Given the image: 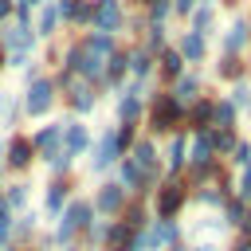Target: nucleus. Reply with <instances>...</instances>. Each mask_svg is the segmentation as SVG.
I'll list each match as a JSON object with an SVG mask.
<instances>
[{"mask_svg": "<svg viewBox=\"0 0 251 251\" xmlns=\"http://www.w3.org/2000/svg\"><path fill=\"white\" fill-rule=\"evenodd\" d=\"M51 98H55V82L51 78H35L31 90H27V114H43L51 106Z\"/></svg>", "mask_w": 251, "mask_h": 251, "instance_id": "nucleus-1", "label": "nucleus"}, {"mask_svg": "<svg viewBox=\"0 0 251 251\" xmlns=\"http://www.w3.org/2000/svg\"><path fill=\"white\" fill-rule=\"evenodd\" d=\"M86 224H90V204H82V200L67 204V212H63V227H59V239H71V231H75V227H86Z\"/></svg>", "mask_w": 251, "mask_h": 251, "instance_id": "nucleus-2", "label": "nucleus"}, {"mask_svg": "<svg viewBox=\"0 0 251 251\" xmlns=\"http://www.w3.org/2000/svg\"><path fill=\"white\" fill-rule=\"evenodd\" d=\"M118 20H122L118 0H98V4H94V27H98L102 35H110V31L118 27Z\"/></svg>", "mask_w": 251, "mask_h": 251, "instance_id": "nucleus-3", "label": "nucleus"}, {"mask_svg": "<svg viewBox=\"0 0 251 251\" xmlns=\"http://www.w3.org/2000/svg\"><path fill=\"white\" fill-rule=\"evenodd\" d=\"M176 114H180V106L169 98V94H161L157 102H153V129H173V122H176Z\"/></svg>", "mask_w": 251, "mask_h": 251, "instance_id": "nucleus-4", "label": "nucleus"}, {"mask_svg": "<svg viewBox=\"0 0 251 251\" xmlns=\"http://www.w3.org/2000/svg\"><path fill=\"white\" fill-rule=\"evenodd\" d=\"M180 204H184V188H180V184H169V188H161V200H157V212H161V220H173Z\"/></svg>", "mask_w": 251, "mask_h": 251, "instance_id": "nucleus-5", "label": "nucleus"}, {"mask_svg": "<svg viewBox=\"0 0 251 251\" xmlns=\"http://www.w3.org/2000/svg\"><path fill=\"white\" fill-rule=\"evenodd\" d=\"M59 137H63V126H47V129L35 133V149L55 161V157H59V153H55V149H59Z\"/></svg>", "mask_w": 251, "mask_h": 251, "instance_id": "nucleus-6", "label": "nucleus"}, {"mask_svg": "<svg viewBox=\"0 0 251 251\" xmlns=\"http://www.w3.org/2000/svg\"><path fill=\"white\" fill-rule=\"evenodd\" d=\"M27 161H31V141L12 137V145H8V165H12V169H24Z\"/></svg>", "mask_w": 251, "mask_h": 251, "instance_id": "nucleus-7", "label": "nucleus"}, {"mask_svg": "<svg viewBox=\"0 0 251 251\" xmlns=\"http://www.w3.org/2000/svg\"><path fill=\"white\" fill-rule=\"evenodd\" d=\"M63 137H67V149H63V157H75V153H82V145H86V129H82V126H63Z\"/></svg>", "mask_w": 251, "mask_h": 251, "instance_id": "nucleus-8", "label": "nucleus"}, {"mask_svg": "<svg viewBox=\"0 0 251 251\" xmlns=\"http://www.w3.org/2000/svg\"><path fill=\"white\" fill-rule=\"evenodd\" d=\"M122 184H102V192H98V208L102 212H118L122 208Z\"/></svg>", "mask_w": 251, "mask_h": 251, "instance_id": "nucleus-9", "label": "nucleus"}, {"mask_svg": "<svg viewBox=\"0 0 251 251\" xmlns=\"http://www.w3.org/2000/svg\"><path fill=\"white\" fill-rule=\"evenodd\" d=\"M4 43H8V47H16V51L24 55V51L31 47V31H27L24 24H16V27H8V31H4Z\"/></svg>", "mask_w": 251, "mask_h": 251, "instance_id": "nucleus-10", "label": "nucleus"}, {"mask_svg": "<svg viewBox=\"0 0 251 251\" xmlns=\"http://www.w3.org/2000/svg\"><path fill=\"white\" fill-rule=\"evenodd\" d=\"M106 243H110L114 251H129V243H133V235H129V224H114V227L106 231Z\"/></svg>", "mask_w": 251, "mask_h": 251, "instance_id": "nucleus-11", "label": "nucleus"}, {"mask_svg": "<svg viewBox=\"0 0 251 251\" xmlns=\"http://www.w3.org/2000/svg\"><path fill=\"white\" fill-rule=\"evenodd\" d=\"M82 47H86V51H94V55H102V59H106V55H110V51H114V39H110V35H102V31H98V35H86V39H82Z\"/></svg>", "mask_w": 251, "mask_h": 251, "instance_id": "nucleus-12", "label": "nucleus"}, {"mask_svg": "<svg viewBox=\"0 0 251 251\" xmlns=\"http://www.w3.org/2000/svg\"><path fill=\"white\" fill-rule=\"evenodd\" d=\"M180 55H184V59H204V39H200L196 31H188V35L180 39Z\"/></svg>", "mask_w": 251, "mask_h": 251, "instance_id": "nucleus-13", "label": "nucleus"}, {"mask_svg": "<svg viewBox=\"0 0 251 251\" xmlns=\"http://www.w3.org/2000/svg\"><path fill=\"white\" fill-rule=\"evenodd\" d=\"M208 157H212V137H196V141H192V161H196L200 173L208 169Z\"/></svg>", "mask_w": 251, "mask_h": 251, "instance_id": "nucleus-14", "label": "nucleus"}, {"mask_svg": "<svg viewBox=\"0 0 251 251\" xmlns=\"http://www.w3.org/2000/svg\"><path fill=\"white\" fill-rule=\"evenodd\" d=\"M114 153H118V145H114V137L106 133V137L98 141V153H94V165H98V169H106V165L114 161Z\"/></svg>", "mask_w": 251, "mask_h": 251, "instance_id": "nucleus-15", "label": "nucleus"}, {"mask_svg": "<svg viewBox=\"0 0 251 251\" xmlns=\"http://www.w3.org/2000/svg\"><path fill=\"white\" fill-rule=\"evenodd\" d=\"M243 43H247V27H243V24H235V27L224 35V47H227V55H231V51H239Z\"/></svg>", "mask_w": 251, "mask_h": 251, "instance_id": "nucleus-16", "label": "nucleus"}, {"mask_svg": "<svg viewBox=\"0 0 251 251\" xmlns=\"http://www.w3.org/2000/svg\"><path fill=\"white\" fill-rule=\"evenodd\" d=\"M133 165L153 169V141H137V145H133Z\"/></svg>", "mask_w": 251, "mask_h": 251, "instance_id": "nucleus-17", "label": "nucleus"}, {"mask_svg": "<svg viewBox=\"0 0 251 251\" xmlns=\"http://www.w3.org/2000/svg\"><path fill=\"white\" fill-rule=\"evenodd\" d=\"M71 106H75L78 114H86V110L94 106V98H90V90H86V86H75V94H71Z\"/></svg>", "mask_w": 251, "mask_h": 251, "instance_id": "nucleus-18", "label": "nucleus"}, {"mask_svg": "<svg viewBox=\"0 0 251 251\" xmlns=\"http://www.w3.org/2000/svg\"><path fill=\"white\" fill-rule=\"evenodd\" d=\"M55 20H59V8H51V4H47V8L39 12V31H43V35H51V31H55Z\"/></svg>", "mask_w": 251, "mask_h": 251, "instance_id": "nucleus-19", "label": "nucleus"}, {"mask_svg": "<svg viewBox=\"0 0 251 251\" xmlns=\"http://www.w3.org/2000/svg\"><path fill=\"white\" fill-rule=\"evenodd\" d=\"M231 118H235V106H231V102H220V106H216V110H212V122H216V126H220V129H224V126H227V122H231Z\"/></svg>", "mask_w": 251, "mask_h": 251, "instance_id": "nucleus-20", "label": "nucleus"}, {"mask_svg": "<svg viewBox=\"0 0 251 251\" xmlns=\"http://www.w3.org/2000/svg\"><path fill=\"white\" fill-rule=\"evenodd\" d=\"M192 122H196V126H208V122H212V102H208V98L192 106Z\"/></svg>", "mask_w": 251, "mask_h": 251, "instance_id": "nucleus-21", "label": "nucleus"}, {"mask_svg": "<svg viewBox=\"0 0 251 251\" xmlns=\"http://www.w3.org/2000/svg\"><path fill=\"white\" fill-rule=\"evenodd\" d=\"M169 165H173V169L184 165V137H173V145H169Z\"/></svg>", "mask_w": 251, "mask_h": 251, "instance_id": "nucleus-22", "label": "nucleus"}, {"mask_svg": "<svg viewBox=\"0 0 251 251\" xmlns=\"http://www.w3.org/2000/svg\"><path fill=\"white\" fill-rule=\"evenodd\" d=\"M161 67H165V75H180V51H165Z\"/></svg>", "mask_w": 251, "mask_h": 251, "instance_id": "nucleus-23", "label": "nucleus"}, {"mask_svg": "<svg viewBox=\"0 0 251 251\" xmlns=\"http://www.w3.org/2000/svg\"><path fill=\"white\" fill-rule=\"evenodd\" d=\"M137 114H141V102H137L133 94H129V98H122V122H133Z\"/></svg>", "mask_w": 251, "mask_h": 251, "instance_id": "nucleus-24", "label": "nucleus"}, {"mask_svg": "<svg viewBox=\"0 0 251 251\" xmlns=\"http://www.w3.org/2000/svg\"><path fill=\"white\" fill-rule=\"evenodd\" d=\"M212 149H224V153L235 149V133H231V129H220V133L212 137Z\"/></svg>", "mask_w": 251, "mask_h": 251, "instance_id": "nucleus-25", "label": "nucleus"}, {"mask_svg": "<svg viewBox=\"0 0 251 251\" xmlns=\"http://www.w3.org/2000/svg\"><path fill=\"white\" fill-rule=\"evenodd\" d=\"M63 196H67V184H63V180H59V184H51V188H47V208L55 212V208L63 204Z\"/></svg>", "mask_w": 251, "mask_h": 251, "instance_id": "nucleus-26", "label": "nucleus"}, {"mask_svg": "<svg viewBox=\"0 0 251 251\" xmlns=\"http://www.w3.org/2000/svg\"><path fill=\"white\" fill-rule=\"evenodd\" d=\"M196 86H200L196 78H180V86H176L180 94H176V98H180V102H188V98H196Z\"/></svg>", "mask_w": 251, "mask_h": 251, "instance_id": "nucleus-27", "label": "nucleus"}, {"mask_svg": "<svg viewBox=\"0 0 251 251\" xmlns=\"http://www.w3.org/2000/svg\"><path fill=\"white\" fill-rule=\"evenodd\" d=\"M129 67H133L137 75H145V71H149V55H145V51H133V55H129Z\"/></svg>", "mask_w": 251, "mask_h": 251, "instance_id": "nucleus-28", "label": "nucleus"}, {"mask_svg": "<svg viewBox=\"0 0 251 251\" xmlns=\"http://www.w3.org/2000/svg\"><path fill=\"white\" fill-rule=\"evenodd\" d=\"M122 71H126V59H122V55H110V67H106V75H110V82H114V78H118Z\"/></svg>", "mask_w": 251, "mask_h": 251, "instance_id": "nucleus-29", "label": "nucleus"}, {"mask_svg": "<svg viewBox=\"0 0 251 251\" xmlns=\"http://www.w3.org/2000/svg\"><path fill=\"white\" fill-rule=\"evenodd\" d=\"M141 165H133V161H126V184H141Z\"/></svg>", "mask_w": 251, "mask_h": 251, "instance_id": "nucleus-30", "label": "nucleus"}, {"mask_svg": "<svg viewBox=\"0 0 251 251\" xmlns=\"http://www.w3.org/2000/svg\"><path fill=\"white\" fill-rule=\"evenodd\" d=\"M192 24H196V35H200V31L212 24V12H208V8H204V12H196V16H192Z\"/></svg>", "mask_w": 251, "mask_h": 251, "instance_id": "nucleus-31", "label": "nucleus"}, {"mask_svg": "<svg viewBox=\"0 0 251 251\" xmlns=\"http://www.w3.org/2000/svg\"><path fill=\"white\" fill-rule=\"evenodd\" d=\"M220 71H224V75H227V78H235V75H239V59H235V55H227V59H224V67H220Z\"/></svg>", "mask_w": 251, "mask_h": 251, "instance_id": "nucleus-32", "label": "nucleus"}, {"mask_svg": "<svg viewBox=\"0 0 251 251\" xmlns=\"http://www.w3.org/2000/svg\"><path fill=\"white\" fill-rule=\"evenodd\" d=\"M24 200H27V188H24V184H16V188L8 192V204H16V208H20Z\"/></svg>", "mask_w": 251, "mask_h": 251, "instance_id": "nucleus-33", "label": "nucleus"}, {"mask_svg": "<svg viewBox=\"0 0 251 251\" xmlns=\"http://www.w3.org/2000/svg\"><path fill=\"white\" fill-rule=\"evenodd\" d=\"M59 12H63L67 20H75V12H78V0H59Z\"/></svg>", "mask_w": 251, "mask_h": 251, "instance_id": "nucleus-34", "label": "nucleus"}, {"mask_svg": "<svg viewBox=\"0 0 251 251\" xmlns=\"http://www.w3.org/2000/svg\"><path fill=\"white\" fill-rule=\"evenodd\" d=\"M235 102H239V106H247V102H251V90H247V86H239V90L231 94V106H235Z\"/></svg>", "mask_w": 251, "mask_h": 251, "instance_id": "nucleus-35", "label": "nucleus"}, {"mask_svg": "<svg viewBox=\"0 0 251 251\" xmlns=\"http://www.w3.org/2000/svg\"><path fill=\"white\" fill-rule=\"evenodd\" d=\"M145 4H149V8H153V16H157V20H161V16H165V12H169V0H145Z\"/></svg>", "mask_w": 251, "mask_h": 251, "instance_id": "nucleus-36", "label": "nucleus"}, {"mask_svg": "<svg viewBox=\"0 0 251 251\" xmlns=\"http://www.w3.org/2000/svg\"><path fill=\"white\" fill-rule=\"evenodd\" d=\"M231 153H235V161H243V165H251V149H247V145H235Z\"/></svg>", "mask_w": 251, "mask_h": 251, "instance_id": "nucleus-37", "label": "nucleus"}, {"mask_svg": "<svg viewBox=\"0 0 251 251\" xmlns=\"http://www.w3.org/2000/svg\"><path fill=\"white\" fill-rule=\"evenodd\" d=\"M129 224H133V227H137V224H145V212H141V208H133V212H129Z\"/></svg>", "mask_w": 251, "mask_h": 251, "instance_id": "nucleus-38", "label": "nucleus"}, {"mask_svg": "<svg viewBox=\"0 0 251 251\" xmlns=\"http://www.w3.org/2000/svg\"><path fill=\"white\" fill-rule=\"evenodd\" d=\"M12 12V0H0V16H8Z\"/></svg>", "mask_w": 251, "mask_h": 251, "instance_id": "nucleus-39", "label": "nucleus"}, {"mask_svg": "<svg viewBox=\"0 0 251 251\" xmlns=\"http://www.w3.org/2000/svg\"><path fill=\"white\" fill-rule=\"evenodd\" d=\"M192 8V0H176V12H188Z\"/></svg>", "mask_w": 251, "mask_h": 251, "instance_id": "nucleus-40", "label": "nucleus"}, {"mask_svg": "<svg viewBox=\"0 0 251 251\" xmlns=\"http://www.w3.org/2000/svg\"><path fill=\"white\" fill-rule=\"evenodd\" d=\"M235 251H251V239H239V243H235Z\"/></svg>", "mask_w": 251, "mask_h": 251, "instance_id": "nucleus-41", "label": "nucleus"}, {"mask_svg": "<svg viewBox=\"0 0 251 251\" xmlns=\"http://www.w3.org/2000/svg\"><path fill=\"white\" fill-rule=\"evenodd\" d=\"M239 227H243V231L251 235V216H243V224H239Z\"/></svg>", "mask_w": 251, "mask_h": 251, "instance_id": "nucleus-42", "label": "nucleus"}, {"mask_svg": "<svg viewBox=\"0 0 251 251\" xmlns=\"http://www.w3.org/2000/svg\"><path fill=\"white\" fill-rule=\"evenodd\" d=\"M20 4H24V8H31V4H39V0H20Z\"/></svg>", "mask_w": 251, "mask_h": 251, "instance_id": "nucleus-43", "label": "nucleus"}, {"mask_svg": "<svg viewBox=\"0 0 251 251\" xmlns=\"http://www.w3.org/2000/svg\"><path fill=\"white\" fill-rule=\"evenodd\" d=\"M196 251H212V247H196Z\"/></svg>", "mask_w": 251, "mask_h": 251, "instance_id": "nucleus-44", "label": "nucleus"}, {"mask_svg": "<svg viewBox=\"0 0 251 251\" xmlns=\"http://www.w3.org/2000/svg\"><path fill=\"white\" fill-rule=\"evenodd\" d=\"M169 251H180V247H169Z\"/></svg>", "mask_w": 251, "mask_h": 251, "instance_id": "nucleus-45", "label": "nucleus"}]
</instances>
